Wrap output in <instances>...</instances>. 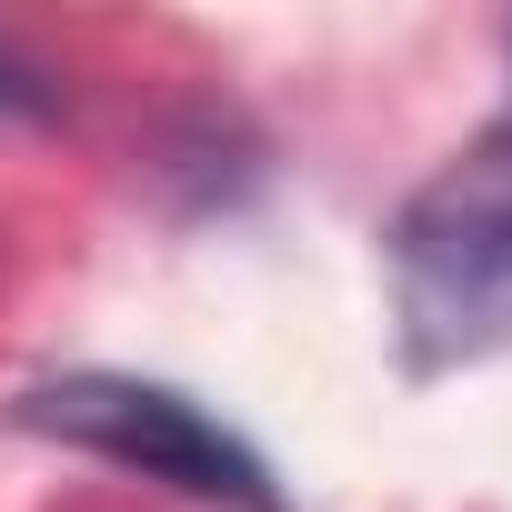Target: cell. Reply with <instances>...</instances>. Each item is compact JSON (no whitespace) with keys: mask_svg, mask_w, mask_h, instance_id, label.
Wrapping results in <instances>:
<instances>
[{"mask_svg":"<svg viewBox=\"0 0 512 512\" xmlns=\"http://www.w3.org/2000/svg\"><path fill=\"white\" fill-rule=\"evenodd\" d=\"M51 111H61L51 71H41V61H21L11 41H0V121H51Z\"/></svg>","mask_w":512,"mask_h":512,"instance_id":"3","label":"cell"},{"mask_svg":"<svg viewBox=\"0 0 512 512\" xmlns=\"http://www.w3.org/2000/svg\"><path fill=\"white\" fill-rule=\"evenodd\" d=\"M382 272L412 382L512 352V101L402 191L382 221Z\"/></svg>","mask_w":512,"mask_h":512,"instance_id":"1","label":"cell"},{"mask_svg":"<svg viewBox=\"0 0 512 512\" xmlns=\"http://www.w3.org/2000/svg\"><path fill=\"white\" fill-rule=\"evenodd\" d=\"M11 422L31 442H61L81 462H111L131 482H161L201 512H292L282 472L251 452L211 402H191L181 382L151 372H51L11 392Z\"/></svg>","mask_w":512,"mask_h":512,"instance_id":"2","label":"cell"}]
</instances>
